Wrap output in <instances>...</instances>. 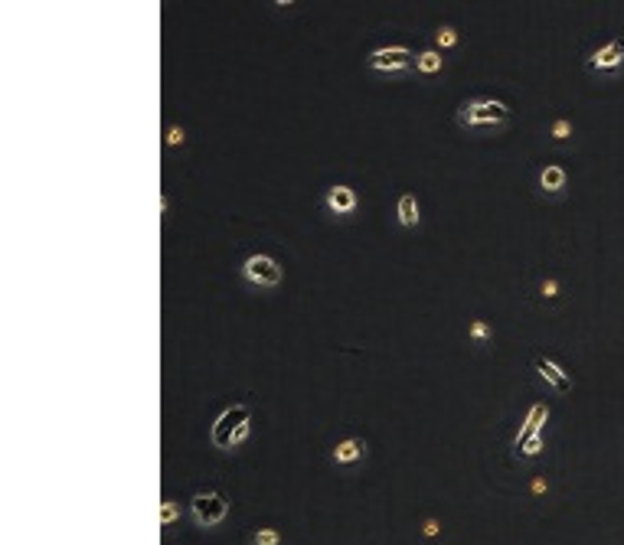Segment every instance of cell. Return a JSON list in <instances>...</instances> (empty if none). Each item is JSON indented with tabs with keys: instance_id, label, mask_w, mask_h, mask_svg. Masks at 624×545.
Returning a JSON list of instances; mask_svg holds the SVG:
<instances>
[{
	"instance_id": "cell-14",
	"label": "cell",
	"mask_w": 624,
	"mask_h": 545,
	"mask_svg": "<svg viewBox=\"0 0 624 545\" xmlns=\"http://www.w3.org/2000/svg\"><path fill=\"white\" fill-rule=\"evenodd\" d=\"M467 337H471L474 343H487V339L493 337V330L487 320H471V323H467Z\"/></svg>"
},
{
	"instance_id": "cell-3",
	"label": "cell",
	"mask_w": 624,
	"mask_h": 545,
	"mask_svg": "<svg viewBox=\"0 0 624 545\" xmlns=\"http://www.w3.org/2000/svg\"><path fill=\"white\" fill-rule=\"evenodd\" d=\"M416 59L418 56L409 46H379L366 56V69L383 72V76H399V72L416 66Z\"/></svg>"
},
{
	"instance_id": "cell-17",
	"label": "cell",
	"mask_w": 624,
	"mask_h": 545,
	"mask_svg": "<svg viewBox=\"0 0 624 545\" xmlns=\"http://www.w3.org/2000/svg\"><path fill=\"white\" fill-rule=\"evenodd\" d=\"M572 131H576V128H572V121H569V118H556V121H552V128H549V137H552V141H569V137H572Z\"/></svg>"
},
{
	"instance_id": "cell-2",
	"label": "cell",
	"mask_w": 624,
	"mask_h": 545,
	"mask_svg": "<svg viewBox=\"0 0 624 545\" xmlns=\"http://www.w3.org/2000/svg\"><path fill=\"white\" fill-rule=\"evenodd\" d=\"M229 509H232V503L223 490H199L197 497L190 499V513L197 519V526L203 529H216L219 523H226Z\"/></svg>"
},
{
	"instance_id": "cell-8",
	"label": "cell",
	"mask_w": 624,
	"mask_h": 545,
	"mask_svg": "<svg viewBox=\"0 0 624 545\" xmlns=\"http://www.w3.org/2000/svg\"><path fill=\"white\" fill-rule=\"evenodd\" d=\"M533 366H536L539 379H543L546 386H552L556 392H572V376H569L559 363H552V359H546V356H533Z\"/></svg>"
},
{
	"instance_id": "cell-5",
	"label": "cell",
	"mask_w": 624,
	"mask_h": 545,
	"mask_svg": "<svg viewBox=\"0 0 624 545\" xmlns=\"http://www.w3.org/2000/svg\"><path fill=\"white\" fill-rule=\"evenodd\" d=\"M246 422H252V408H248L246 402L229 405L226 412H223L216 422H213V428H209V441L216 444V448H223V451H229V441H232V434H236Z\"/></svg>"
},
{
	"instance_id": "cell-18",
	"label": "cell",
	"mask_w": 624,
	"mask_h": 545,
	"mask_svg": "<svg viewBox=\"0 0 624 545\" xmlns=\"http://www.w3.org/2000/svg\"><path fill=\"white\" fill-rule=\"evenodd\" d=\"M252 545H281V532L272 526L265 529H255V536H252Z\"/></svg>"
},
{
	"instance_id": "cell-4",
	"label": "cell",
	"mask_w": 624,
	"mask_h": 545,
	"mask_svg": "<svg viewBox=\"0 0 624 545\" xmlns=\"http://www.w3.org/2000/svg\"><path fill=\"white\" fill-rule=\"evenodd\" d=\"M242 278H246V284H252V288H265L268 291V288H278V284H281L284 271L272 255L255 252L242 262Z\"/></svg>"
},
{
	"instance_id": "cell-10",
	"label": "cell",
	"mask_w": 624,
	"mask_h": 545,
	"mask_svg": "<svg viewBox=\"0 0 624 545\" xmlns=\"http://www.w3.org/2000/svg\"><path fill=\"white\" fill-rule=\"evenodd\" d=\"M396 219L402 229H416L422 222V209H418V196L416 193H399L396 199Z\"/></svg>"
},
{
	"instance_id": "cell-7",
	"label": "cell",
	"mask_w": 624,
	"mask_h": 545,
	"mask_svg": "<svg viewBox=\"0 0 624 545\" xmlns=\"http://www.w3.org/2000/svg\"><path fill=\"white\" fill-rule=\"evenodd\" d=\"M324 206L331 209L333 216H353L359 206V196H357V189L347 187V183H337V187H331L327 193H324Z\"/></svg>"
},
{
	"instance_id": "cell-22",
	"label": "cell",
	"mask_w": 624,
	"mask_h": 545,
	"mask_svg": "<svg viewBox=\"0 0 624 545\" xmlns=\"http://www.w3.org/2000/svg\"><path fill=\"white\" fill-rule=\"evenodd\" d=\"M539 291H543V297H546V301H552V297H556V294H559V281H556V278H546Z\"/></svg>"
},
{
	"instance_id": "cell-13",
	"label": "cell",
	"mask_w": 624,
	"mask_h": 545,
	"mask_svg": "<svg viewBox=\"0 0 624 545\" xmlns=\"http://www.w3.org/2000/svg\"><path fill=\"white\" fill-rule=\"evenodd\" d=\"M442 66H445V59H442V49H435V46L422 49L416 59V72H422V76H438Z\"/></svg>"
},
{
	"instance_id": "cell-15",
	"label": "cell",
	"mask_w": 624,
	"mask_h": 545,
	"mask_svg": "<svg viewBox=\"0 0 624 545\" xmlns=\"http://www.w3.org/2000/svg\"><path fill=\"white\" fill-rule=\"evenodd\" d=\"M458 46V29L454 27H438L435 29V49H454Z\"/></svg>"
},
{
	"instance_id": "cell-12",
	"label": "cell",
	"mask_w": 624,
	"mask_h": 545,
	"mask_svg": "<svg viewBox=\"0 0 624 545\" xmlns=\"http://www.w3.org/2000/svg\"><path fill=\"white\" fill-rule=\"evenodd\" d=\"M363 454H366V441L363 438H343L337 448H333V464H340V467H347V464H357L363 461Z\"/></svg>"
},
{
	"instance_id": "cell-11",
	"label": "cell",
	"mask_w": 624,
	"mask_h": 545,
	"mask_svg": "<svg viewBox=\"0 0 624 545\" xmlns=\"http://www.w3.org/2000/svg\"><path fill=\"white\" fill-rule=\"evenodd\" d=\"M566 183H569V170L562 167V163H546V167L539 170V189L543 193H562L566 189Z\"/></svg>"
},
{
	"instance_id": "cell-9",
	"label": "cell",
	"mask_w": 624,
	"mask_h": 545,
	"mask_svg": "<svg viewBox=\"0 0 624 545\" xmlns=\"http://www.w3.org/2000/svg\"><path fill=\"white\" fill-rule=\"evenodd\" d=\"M546 422H549V405L546 402L530 405V408H526V418H523V424H520V431H517V441H526V438H533V434H543V424Z\"/></svg>"
},
{
	"instance_id": "cell-21",
	"label": "cell",
	"mask_w": 624,
	"mask_h": 545,
	"mask_svg": "<svg viewBox=\"0 0 624 545\" xmlns=\"http://www.w3.org/2000/svg\"><path fill=\"white\" fill-rule=\"evenodd\" d=\"M248 434H252V422H246L236 434H232V441H229V451H236L239 444H246V441H248Z\"/></svg>"
},
{
	"instance_id": "cell-23",
	"label": "cell",
	"mask_w": 624,
	"mask_h": 545,
	"mask_svg": "<svg viewBox=\"0 0 624 545\" xmlns=\"http://www.w3.org/2000/svg\"><path fill=\"white\" fill-rule=\"evenodd\" d=\"M422 532H425L428 539H435L438 532H442V523H438V519H425V529H422Z\"/></svg>"
},
{
	"instance_id": "cell-1",
	"label": "cell",
	"mask_w": 624,
	"mask_h": 545,
	"mask_svg": "<svg viewBox=\"0 0 624 545\" xmlns=\"http://www.w3.org/2000/svg\"><path fill=\"white\" fill-rule=\"evenodd\" d=\"M510 121V108L500 98H487V95H474L467 102L458 105V124L461 128H503Z\"/></svg>"
},
{
	"instance_id": "cell-6",
	"label": "cell",
	"mask_w": 624,
	"mask_h": 545,
	"mask_svg": "<svg viewBox=\"0 0 624 545\" xmlns=\"http://www.w3.org/2000/svg\"><path fill=\"white\" fill-rule=\"evenodd\" d=\"M621 69H624V36L608 39L605 46H598L588 56V72H595V76H618Z\"/></svg>"
},
{
	"instance_id": "cell-19",
	"label": "cell",
	"mask_w": 624,
	"mask_h": 545,
	"mask_svg": "<svg viewBox=\"0 0 624 545\" xmlns=\"http://www.w3.org/2000/svg\"><path fill=\"white\" fill-rule=\"evenodd\" d=\"M180 519V503L177 499H164L161 503V526H173Z\"/></svg>"
},
{
	"instance_id": "cell-16",
	"label": "cell",
	"mask_w": 624,
	"mask_h": 545,
	"mask_svg": "<svg viewBox=\"0 0 624 545\" xmlns=\"http://www.w3.org/2000/svg\"><path fill=\"white\" fill-rule=\"evenodd\" d=\"M539 451H543V434H533L526 441H517V454H520V457H536Z\"/></svg>"
},
{
	"instance_id": "cell-20",
	"label": "cell",
	"mask_w": 624,
	"mask_h": 545,
	"mask_svg": "<svg viewBox=\"0 0 624 545\" xmlns=\"http://www.w3.org/2000/svg\"><path fill=\"white\" fill-rule=\"evenodd\" d=\"M164 141H167V147H177V144L187 141V134H183V128H180V124H171V128H167V134H164Z\"/></svg>"
}]
</instances>
